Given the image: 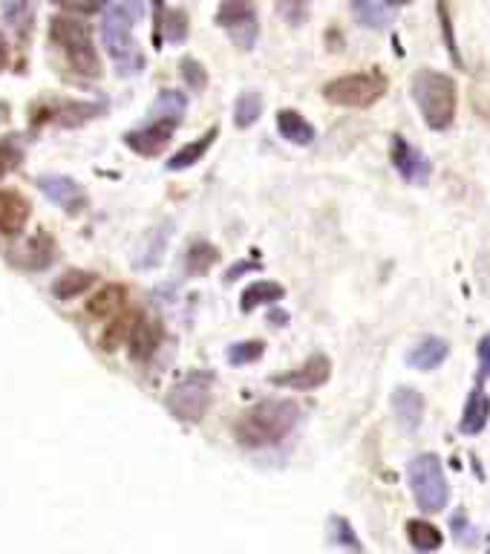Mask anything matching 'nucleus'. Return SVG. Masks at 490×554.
Here are the masks:
<instances>
[{"label":"nucleus","instance_id":"f257e3e1","mask_svg":"<svg viewBox=\"0 0 490 554\" xmlns=\"http://www.w3.org/2000/svg\"><path fill=\"white\" fill-rule=\"evenodd\" d=\"M142 0H110V9L101 21V41L110 52L119 76L130 78L145 70V55L133 38V26L142 18Z\"/></svg>","mask_w":490,"mask_h":554},{"label":"nucleus","instance_id":"f03ea898","mask_svg":"<svg viewBox=\"0 0 490 554\" xmlns=\"http://www.w3.org/2000/svg\"><path fill=\"white\" fill-rule=\"evenodd\" d=\"M300 422V407L292 399H266L245 410L234 425V439L243 448H271L283 442Z\"/></svg>","mask_w":490,"mask_h":554},{"label":"nucleus","instance_id":"7ed1b4c3","mask_svg":"<svg viewBox=\"0 0 490 554\" xmlns=\"http://www.w3.org/2000/svg\"><path fill=\"white\" fill-rule=\"evenodd\" d=\"M413 99H416L421 119L430 130H447L456 119L459 87L456 81L436 70H418L413 78Z\"/></svg>","mask_w":490,"mask_h":554},{"label":"nucleus","instance_id":"20e7f679","mask_svg":"<svg viewBox=\"0 0 490 554\" xmlns=\"http://www.w3.org/2000/svg\"><path fill=\"white\" fill-rule=\"evenodd\" d=\"M49 41L64 55L67 67L73 70L75 76H101V61H98L90 26L75 21V18H67V15H58V18L49 21Z\"/></svg>","mask_w":490,"mask_h":554},{"label":"nucleus","instance_id":"39448f33","mask_svg":"<svg viewBox=\"0 0 490 554\" xmlns=\"http://www.w3.org/2000/svg\"><path fill=\"white\" fill-rule=\"evenodd\" d=\"M410 477V491L416 497V505L424 514H439L447 508L450 500V488H447V477L441 468V459L436 454H421L410 462L407 468Z\"/></svg>","mask_w":490,"mask_h":554},{"label":"nucleus","instance_id":"423d86ee","mask_svg":"<svg viewBox=\"0 0 490 554\" xmlns=\"http://www.w3.org/2000/svg\"><path fill=\"white\" fill-rule=\"evenodd\" d=\"M211 390H214V373L194 370L191 376H185L176 387H171V393L165 396V407L176 422L196 425L208 413Z\"/></svg>","mask_w":490,"mask_h":554},{"label":"nucleus","instance_id":"0eeeda50","mask_svg":"<svg viewBox=\"0 0 490 554\" xmlns=\"http://www.w3.org/2000/svg\"><path fill=\"white\" fill-rule=\"evenodd\" d=\"M387 76L381 70H367V73H352V76H341L329 81L323 87V99L338 107H355L364 110L372 107L375 101L384 99L387 93Z\"/></svg>","mask_w":490,"mask_h":554},{"label":"nucleus","instance_id":"6e6552de","mask_svg":"<svg viewBox=\"0 0 490 554\" xmlns=\"http://www.w3.org/2000/svg\"><path fill=\"white\" fill-rule=\"evenodd\" d=\"M217 24L228 32V38L240 47V50H251L257 41V9L254 0H222L220 12H217Z\"/></svg>","mask_w":490,"mask_h":554},{"label":"nucleus","instance_id":"1a4fd4ad","mask_svg":"<svg viewBox=\"0 0 490 554\" xmlns=\"http://www.w3.org/2000/svg\"><path fill=\"white\" fill-rule=\"evenodd\" d=\"M332 376V361L326 355H312L309 361H303L292 373L283 376H271V384L277 387H289V390H318Z\"/></svg>","mask_w":490,"mask_h":554},{"label":"nucleus","instance_id":"9d476101","mask_svg":"<svg viewBox=\"0 0 490 554\" xmlns=\"http://www.w3.org/2000/svg\"><path fill=\"white\" fill-rule=\"evenodd\" d=\"M35 185H38V191L44 197H49L55 205H61L67 214H81L87 208V194H84V188L73 177L49 174V177H38Z\"/></svg>","mask_w":490,"mask_h":554},{"label":"nucleus","instance_id":"9b49d317","mask_svg":"<svg viewBox=\"0 0 490 554\" xmlns=\"http://www.w3.org/2000/svg\"><path fill=\"white\" fill-rule=\"evenodd\" d=\"M390 159L392 165H395V171L401 174V179H407V182H427L430 179V162H427V156L418 151L416 145H410L404 136H392V148H390Z\"/></svg>","mask_w":490,"mask_h":554},{"label":"nucleus","instance_id":"f8f14e48","mask_svg":"<svg viewBox=\"0 0 490 554\" xmlns=\"http://www.w3.org/2000/svg\"><path fill=\"white\" fill-rule=\"evenodd\" d=\"M176 125L179 122H173V119H156V122H150L142 130H130L124 136V145L130 151L139 153V156H156V153L165 151V145L171 142Z\"/></svg>","mask_w":490,"mask_h":554},{"label":"nucleus","instance_id":"ddd939ff","mask_svg":"<svg viewBox=\"0 0 490 554\" xmlns=\"http://www.w3.org/2000/svg\"><path fill=\"white\" fill-rule=\"evenodd\" d=\"M52 260H55V243H52V237L44 234V231L35 234V237H29L18 249H12V263L21 266V269H29V272L47 269Z\"/></svg>","mask_w":490,"mask_h":554},{"label":"nucleus","instance_id":"4468645a","mask_svg":"<svg viewBox=\"0 0 490 554\" xmlns=\"http://www.w3.org/2000/svg\"><path fill=\"white\" fill-rule=\"evenodd\" d=\"M127 341H130V355L136 361H147L150 355L159 350L162 344V324L153 321V318H133L130 332H127Z\"/></svg>","mask_w":490,"mask_h":554},{"label":"nucleus","instance_id":"2eb2a0df","mask_svg":"<svg viewBox=\"0 0 490 554\" xmlns=\"http://www.w3.org/2000/svg\"><path fill=\"white\" fill-rule=\"evenodd\" d=\"M490 422V396L488 390L482 387V381L470 390L465 402V413H462V422H459V430L465 436H479L482 430L488 428Z\"/></svg>","mask_w":490,"mask_h":554},{"label":"nucleus","instance_id":"dca6fc26","mask_svg":"<svg viewBox=\"0 0 490 554\" xmlns=\"http://www.w3.org/2000/svg\"><path fill=\"white\" fill-rule=\"evenodd\" d=\"M447 355H450V344L444 338L430 335V338H421L416 347L407 353V364L418 373H430V370H439L441 364L447 361Z\"/></svg>","mask_w":490,"mask_h":554},{"label":"nucleus","instance_id":"f3484780","mask_svg":"<svg viewBox=\"0 0 490 554\" xmlns=\"http://www.w3.org/2000/svg\"><path fill=\"white\" fill-rule=\"evenodd\" d=\"M392 410H395V419L404 430H418L421 419H424V396L413 390V387H398L392 393Z\"/></svg>","mask_w":490,"mask_h":554},{"label":"nucleus","instance_id":"a211bd4d","mask_svg":"<svg viewBox=\"0 0 490 554\" xmlns=\"http://www.w3.org/2000/svg\"><path fill=\"white\" fill-rule=\"evenodd\" d=\"M188 38V15L182 9H171L156 0V41L182 44Z\"/></svg>","mask_w":490,"mask_h":554},{"label":"nucleus","instance_id":"6ab92c4d","mask_svg":"<svg viewBox=\"0 0 490 554\" xmlns=\"http://www.w3.org/2000/svg\"><path fill=\"white\" fill-rule=\"evenodd\" d=\"M26 223H29V205L24 197L12 191H0V234L15 237L24 231Z\"/></svg>","mask_w":490,"mask_h":554},{"label":"nucleus","instance_id":"aec40b11","mask_svg":"<svg viewBox=\"0 0 490 554\" xmlns=\"http://www.w3.org/2000/svg\"><path fill=\"white\" fill-rule=\"evenodd\" d=\"M352 12L358 24L367 29H387L395 21V6L390 0H352Z\"/></svg>","mask_w":490,"mask_h":554},{"label":"nucleus","instance_id":"412c9836","mask_svg":"<svg viewBox=\"0 0 490 554\" xmlns=\"http://www.w3.org/2000/svg\"><path fill=\"white\" fill-rule=\"evenodd\" d=\"M277 130L292 145H312L315 142V127L309 125L297 110H280L277 113Z\"/></svg>","mask_w":490,"mask_h":554},{"label":"nucleus","instance_id":"4be33fe9","mask_svg":"<svg viewBox=\"0 0 490 554\" xmlns=\"http://www.w3.org/2000/svg\"><path fill=\"white\" fill-rule=\"evenodd\" d=\"M101 113V107L98 104H90V101H73V104H58V107H52L47 113L49 122H55V125H64V127H78L84 125V122H90L93 116Z\"/></svg>","mask_w":490,"mask_h":554},{"label":"nucleus","instance_id":"5701e85b","mask_svg":"<svg viewBox=\"0 0 490 554\" xmlns=\"http://www.w3.org/2000/svg\"><path fill=\"white\" fill-rule=\"evenodd\" d=\"M127 303V289L124 286H104L101 292L93 295V301L87 303V312L96 318H116Z\"/></svg>","mask_w":490,"mask_h":554},{"label":"nucleus","instance_id":"b1692460","mask_svg":"<svg viewBox=\"0 0 490 554\" xmlns=\"http://www.w3.org/2000/svg\"><path fill=\"white\" fill-rule=\"evenodd\" d=\"M220 136V130L217 127H211L208 133H202L196 142H191V145H185L179 153H173L171 159H168V171H185V168H191V165H196L202 156H205V151L214 145V139Z\"/></svg>","mask_w":490,"mask_h":554},{"label":"nucleus","instance_id":"393cba45","mask_svg":"<svg viewBox=\"0 0 490 554\" xmlns=\"http://www.w3.org/2000/svg\"><path fill=\"white\" fill-rule=\"evenodd\" d=\"M93 283H96V275H93V272L73 269V272H64V275L52 283V295H55L58 301H73L78 295H84Z\"/></svg>","mask_w":490,"mask_h":554},{"label":"nucleus","instance_id":"a878e982","mask_svg":"<svg viewBox=\"0 0 490 554\" xmlns=\"http://www.w3.org/2000/svg\"><path fill=\"white\" fill-rule=\"evenodd\" d=\"M283 295H286V289H283L280 283H274V280H257V283H251L243 292L240 306H243V312H251V309H257V306L277 303Z\"/></svg>","mask_w":490,"mask_h":554},{"label":"nucleus","instance_id":"bb28decb","mask_svg":"<svg viewBox=\"0 0 490 554\" xmlns=\"http://www.w3.org/2000/svg\"><path fill=\"white\" fill-rule=\"evenodd\" d=\"M407 540L416 552H436L444 543L441 531L427 520H407Z\"/></svg>","mask_w":490,"mask_h":554},{"label":"nucleus","instance_id":"cd10ccee","mask_svg":"<svg viewBox=\"0 0 490 554\" xmlns=\"http://www.w3.org/2000/svg\"><path fill=\"white\" fill-rule=\"evenodd\" d=\"M217 263H220V252L211 243H194L188 249V257H185V269H188V275L194 277L211 272V266H217Z\"/></svg>","mask_w":490,"mask_h":554},{"label":"nucleus","instance_id":"c85d7f7f","mask_svg":"<svg viewBox=\"0 0 490 554\" xmlns=\"http://www.w3.org/2000/svg\"><path fill=\"white\" fill-rule=\"evenodd\" d=\"M171 228L173 223H165V226H159L150 231V237H147V249L142 252V257L136 260V269H150V266H156V263H159V257H162L165 246H168V240H171Z\"/></svg>","mask_w":490,"mask_h":554},{"label":"nucleus","instance_id":"c756f323","mask_svg":"<svg viewBox=\"0 0 490 554\" xmlns=\"http://www.w3.org/2000/svg\"><path fill=\"white\" fill-rule=\"evenodd\" d=\"M260 113H263V96L257 90H245L234 104V125L245 130L260 119Z\"/></svg>","mask_w":490,"mask_h":554},{"label":"nucleus","instance_id":"7c9ffc66","mask_svg":"<svg viewBox=\"0 0 490 554\" xmlns=\"http://www.w3.org/2000/svg\"><path fill=\"white\" fill-rule=\"evenodd\" d=\"M185 107H188L185 93H179V90H162L159 99L153 101L150 113H153L156 119H173V122H179L182 113H185Z\"/></svg>","mask_w":490,"mask_h":554},{"label":"nucleus","instance_id":"2f4dec72","mask_svg":"<svg viewBox=\"0 0 490 554\" xmlns=\"http://www.w3.org/2000/svg\"><path fill=\"white\" fill-rule=\"evenodd\" d=\"M0 9H3L6 24L12 26L18 35H24L29 24H32V6H29V0H0Z\"/></svg>","mask_w":490,"mask_h":554},{"label":"nucleus","instance_id":"473e14b6","mask_svg":"<svg viewBox=\"0 0 490 554\" xmlns=\"http://www.w3.org/2000/svg\"><path fill=\"white\" fill-rule=\"evenodd\" d=\"M266 353V347H263V341H240V344H234L225 358L234 364V367H243V364H254V361H260Z\"/></svg>","mask_w":490,"mask_h":554},{"label":"nucleus","instance_id":"72a5a7b5","mask_svg":"<svg viewBox=\"0 0 490 554\" xmlns=\"http://www.w3.org/2000/svg\"><path fill=\"white\" fill-rule=\"evenodd\" d=\"M329 540H332L335 546L361 552V540L355 537V531H352V526H349L343 517H332V520H329Z\"/></svg>","mask_w":490,"mask_h":554},{"label":"nucleus","instance_id":"f704fd0d","mask_svg":"<svg viewBox=\"0 0 490 554\" xmlns=\"http://www.w3.org/2000/svg\"><path fill=\"white\" fill-rule=\"evenodd\" d=\"M277 12L292 26H300L312 12V0H277Z\"/></svg>","mask_w":490,"mask_h":554},{"label":"nucleus","instance_id":"c9c22d12","mask_svg":"<svg viewBox=\"0 0 490 554\" xmlns=\"http://www.w3.org/2000/svg\"><path fill=\"white\" fill-rule=\"evenodd\" d=\"M21 156H24V153H21V148H18L12 139H3V142H0V179L18 168Z\"/></svg>","mask_w":490,"mask_h":554},{"label":"nucleus","instance_id":"e433bc0d","mask_svg":"<svg viewBox=\"0 0 490 554\" xmlns=\"http://www.w3.org/2000/svg\"><path fill=\"white\" fill-rule=\"evenodd\" d=\"M182 78H185V84L191 87V90H202L205 87V81H208V73H205V67L194 61V58H185L182 64Z\"/></svg>","mask_w":490,"mask_h":554},{"label":"nucleus","instance_id":"4c0bfd02","mask_svg":"<svg viewBox=\"0 0 490 554\" xmlns=\"http://www.w3.org/2000/svg\"><path fill=\"white\" fill-rule=\"evenodd\" d=\"M52 3L67 12H78V15H93V12H101L104 6H110V0H52Z\"/></svg>","mask_w":490,"mask_h":554},{"label":"nucleus","instance_id":"58836bf2","mask_svg":"<svg viewBox=\"0 0 490 554\" xmlns=\"http://www.w3.org/2000/svg\"><path fill=\"white\" fill-rule=\"evenodd\" d=\"M130 324H133V318H122V321H113V327L104 332V350H116L119 347V341L127 338V332H130Z\"/></svg>","mask_w":490,"mask_h":554},{"label":"nucleus","instance_id":"ea45409f","mask_svg":"<svg viewBox=\"0 0 490 554\" xmlns=\"http://www.w3.org/2000/svg\"><path fill=\"white\" fill-rule=\"evenodd\" d=\"M439 18H441V29H444V38H447V50H450V55L456 58V64L462 67V58H459L456 38H453V32H450V18H447V3H444V0H439Z\"/></svg>","mask_w":490,"mask_h":554},{"label":"nucleus","instance_id":"a19ab883","mask_svg":"<svg viewBox=\"0 0 490 554\" xmlns=\"http://www.w3.org/2000/svg\"><path fill=\"white\" fill-rule=\"evenodd\" d=\"M479 376L490 378V332L479 341Z\"/></svg>","mask_w":490,"mask_h":554},{"label":"nucleus","instance_id":"79ce46f5","mask_svg":"<svg viewBox=\"0 0 490 554\" xmlns=\"http://www.w3.org/2000/svg\"><path fill=\"white\" fill-rule=\"evenodd\" d=\"M450 526H453V531L459 534V540H462V543H470V537H467V531H473V529L467 526L465 511H459V514H456V517L450 520Z\"/></svg>","mask_w":490,"mask_h":554},{"label":"nucleus","instance_id":"37998d69","mask_svg":"<svg viewBox=\"0 0 490 554\" xmlns=\"http://www.w3.org/2000/svg\"><path fill=\"white\" fill-rule=\"evenodd\" d=\"M269 321H271V324H274V327H283V324L289 321V315H286L283 309H274V312H271V315H269Z\"/></svg>","mask_w":490,"mask_h":554},{"label":"nucleus","instance_id":"c03bdc74","mask_svg":"<svg viewBox=\"0 0 490 554\" xmlns=\"http://www.w3.org/2000/svg\"><path fill=\"white\" fill-rule=\"evenodd\" d=\"M248 269H251V263H240V266H237V269H231V272H228V275H225V280H234V277H237V275H243V272H248Z\"/></svg>","mask_w":490,"mask_h":554},{"label":"nucleus","instance_id":"a18cd8bd","mask_svg":"<svg viewBox=\"0 0 490 554\" xmlns=\"http://www.w3.org/2000/svg\"><path fill=\"white\" fill-rule=\"evenodd\" d=\"M6 64H9V52H6V44H3V38H0V70H6Z\"/></svg>","mask_w":490,"mask_h":554},{"label":"nucleus","instance_id":"49530a36","mask_svg":"<svg viewBox=\"0 0 490 554\" xmlns=\"http://www.w3.org/2000/svg\"><path fill=\"white\" fill-rule=\"evenodd\" d=\"M392 6H395V9H398V6H404V3H413V0H390Z\"/></svg>","mask_w":490,"mask_h":554}]
</instances>
